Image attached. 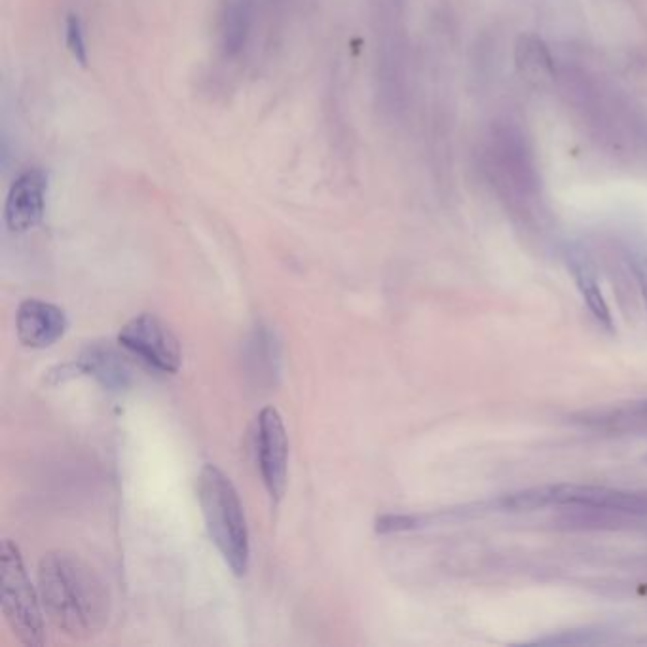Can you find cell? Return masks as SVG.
Returning <instances> with one entry per match:
<instances>
[{
    "mask_svg": "<svg viewBox=\"0 0 647 647\" xmlns=\"http://www.w3.org/2000/svg\"><path fill=\"white\" fill-rule=\"evenodd\" d=\"M40 602L57 629L88 640L107 627L111 596L101 575L71 551H50L38 564Z\"/></svg>",
    "mask_w": 647,
    "mask_h": 647,
    "instance_id": "obj_1",
    "label": "cell"
},
{
    "mask_svg": "<svg viewBox=\"0 0 647 647\" xmlns=\"http://www.w3.org/2000/svg\"><path fill=\"white\" fill-rule=\"evenodd\" d=\"M198 500L211 541L236 575L249 570V528L240 496L217 465L205 463L198 477Z\"/></svg>",
    "mask_w": 647,
    "mask_h": 647,
    "instance_id": "obj_2",
    "label": "cell"
},
{
    "mask_svg": "<svg viewBox=\"0 0 647 647\" xmlns=\"http://www.w3.org/2000/svg\"><path fill=\"white\" fill-rule=\"evenodd\" d=\"M0 598L2 613L23 646L38 647L46 642L42 610L33 583L27 575L18 545L4 539L0 549Z\"/></svg>",
    "mask_w": 647,
    "mask_h": 647,
    "instance_id": "obj_3",
    "label": "cell"
},
{
    "mask_svg": "<svg viewBox=\"0 0 647 647\" xmlns=\"http://www.w3.org/2000/svg\"><path fill=\"white\" fill-rule=\"evenodd\" d=\"M118 344L147 363L150 369L175 374L181 369L183 352L177 336L154 314H139L120 329Z\"/></svg>",
    "mask_w": 647,
    "mask_h": 647,
    "instance_id": "obj_4",
    "label": "cell"
},
{
    "mask_svg": "<svg viewBox=\"0 0 647 647\" xmlns=\"http://www.w3.org/2000/svg\"><path fill=\"white\" fill-rule=\"evenodd\" d=\"M255 448L262 482L272 501L279 503L285 496L289 479V439L283 418L274 407L260 410Z\"/></svg>",
    "mask_w": 647,
    "mask_h": 647,
    "instance_id": "obj_5",
    "label": "cell"
},
{
    "mask_svg": "<svg viewBox=\"0 0 647 647\" xmlns=\"http://www.w3.org/2000/svg\"><path fill=\"white\" fill-rule=\"evenodd\" d=\"M48 175L33 167L14 179L4 202V222L14 234H25L44 219L48 202Z\"/></svg>",
    "mask_w": 647,
    "mask_h": 647,
    "instance_id": "obj_6",
    "label": "cell"
},
{
    "mask_svg": "<svg viewBox=\"0 0 647 647\" xmlns=\"http://www.w3.org/2000/svg\"><path fill=\"white\" fill-rule=\"evenodd\" d=\"M69 321L63 308L52 302L27 298L19 304L16 331L19 342L33 350L54 346L67 333Z\"/></svg>",
    "mask_w": 647,
    "mask_h": 647,
    "instance_id": "obj_7",
    "label": "cell"
},
{
    "mask_svg": "<svg viewBox=\"0 0 647 647\" xmlns=\"http://www.w3.org/2000/svg\"><path fill=\"white\" fill-rule=\"evenodd\" d=\"M553 490L556 505H579L632 517L647 515V496L642 494L591 484H556Z\"/></svg>",
    "mask_w": 647,
    "mask_h": 647,
    "instance_id": "obj_8",
    "label": "cell"
},
{
    "mask_svg": "<svg viewBox=\"0 0 647 647\" xmlns=\"http://www.w3.org/2000/svg\"><path fill=\"white\" fill-rule=\"evenodd\" d=\"M63 374H88L109 391H124L133 382V370L126 357L111 344L95 342L84 348L78 359L61 367Z\"/></svg>",
    "mask_w": 647,
    "mask_h": 647,
    "instance_id": "obj_9",
    "label": "cell"
},
{
    "mask_svg": "<svg viewBox=\"0 0 647 647\" xmlns=\"http://www.w3.org/2000/svg\"><path fill=\"white\" fill-rule=\"evenodd\" d=\"M257 0H221L217 18V46L226 61L247 50L255 27Z\"/></svg>",
    "mask_w": 647,
    "mask_h": 647,
    "instance_id": "obj_10",
    "label": "cell"
},
{
    "mask_svg": "<svg viewBox=\"0 0 647 647\" xmlns=\"http://www.w3.org/2000/svg\"><path fill=\"white\" fill-rule=\"evenodd\" d=\"M568 264H570V270L574 274L575 283L583 295V300L589 308L592 317L602 325L606 327L608 331H613V319H611L610 308H608V302L606 298L602 295L600 291V285H598V276H596V268L592 264V260L589 259L587 253L583 251H572L570 257H568Z\"/></svg>",
    "mask_w": 647,
    "mask_h": 647,
    "instance_id": "obj_11",
    "label": "cell"
},
{
    "mask_svg": "<svg viewBox=\"0 0 647 647\" xmlns=\"http://www.w3.org/2000/svg\"><path fill=\"white\" fill-rule=\"evenodd\" d=\"M583 418L587 426L596 427L608 433L647 431V401L592 412Z\"/></svg>",
    "mask_w": 647,
    "mask_h": 647,
    "instance_id": "obj_12",
    "label": "cell"
},
{
    "mask_svg": "<svg viewBox=\"0 0 647 647\" xmlns=\"http://www.w3.org/2000/svg\"><path fill=\"white\" fill-rule=\"evenodd\" d=\"M251 357L255 359V370L260 376L272 378L278 374L279 346L276 334L266 327H259L251 338Z\"/></svg>",
    "mask_w": 647,
    "mask_h": 647,
    "instance_id": "obj_13",
    "label": "cell"
},
{
    "mask_svg": "<svg viewBox=\"0 0 647 647\" xmlns=\"http://www.w3.org/2000/svg\"><path fill=\"white\" fill-rule=\"evenodd\" d=\"M553 503H555L553 486L520 490V492L501 496L500 500L496 501V505L500 507L501 511H507V513H528V511L543 509Z\"/></svg>",
    "mask_w": 647,
    "mask_h": 647,
    "instance_id": "obj_14",
    "label": "cell"
},
{
    "mask_svg": "<svg viewBox=\"0 0 647 647\" xmlns=\"http://www.w3.org/2000/svg\"><path fill=\"white\" fill-rule=\"evenodd\" d=\"M65 46L78 65H82V67L88 65V61H90L88 40H86L84 23L78 14H69L65 18Z\"/></svg>",
    "mask_w": 647,
    "mask_h": 647,
    "instance_id": "obj_15",
    "label": "cell"
},
{
    "mask_svg": "<svg viewBox=\"0 0 647 647\" xmlns=\"http://www.w3.org/2000/svg\"><path fill=\"white\" fill-rule=\"evenodd\" d=\"M598 638L592 636V632L587 630H570V632H560L547 638H539L534 644L539 646H585V644H594Z\"/></svg>",
    "mask_w": 647,
    "mask_h": 647,
    "instance_id": "obj_16",
    "label": "cell"
},
{
    "mask_svg": "<svg viewBox=\"0 0 647 647\" xmlns=\"http://www.w3.org/2000/svg\"><path fill=\"white\" fill-rule=\"evenodd\" d=\"M420 526V517L414 515H386L378 518L376 530L380 534H393V532H405Z\"/></svg>",
    "mask_w": 647,
    "mask_h": 647,
    "instance_id": "obj_17",
    "label": "cell"
},
{
    "mask_svg": "<svg viewBox=\"0 0 647 647\" xmlns=\"http://www.w3.org/2000/svg\"><path fill=\"white\" fill-rule=\"evenodd\" d=\"M632 272L638 279V287H640V293H642L647 308V255L640 253V255L632 257Z\"/></svg>",
    "mask_w": 647,
    "mask_h": 647,
    "instance_id": "obj_18",
    "label": "cell"
}]
</instances>
